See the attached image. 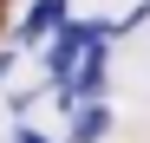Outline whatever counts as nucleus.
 <instances>
[{
	"label": "nucleus",
	"instance_id": "nucleus-2",
	"mask_svg": "<svg viewBox=\"0 0 150 143\" xmlns=\"http://www.w3.org/2000/svg\"><path fill=\"white\" fill-rule=\"evenodd\" d=\"M111 130V111H105V98L98 104H72V143H98Z\"/></svg>",
	"mask_w": 150,
	"mask_h": 143
},
{
	"label": "nucleus",
	"instance_id": "nucleus-1",
	"mask_svg": "<svg viewBox=\"0 0 150 143\" xmlns=\"http://www.w3.org/2000/svg\"><path fill=\"white\" fill-rule=\"evenodd\" d=\"M59 26H65V0H33V13L20 20V39H26V46L33 39H52Z\"/></svg>",
	"mask_w": 150,
	"mask_h": 143
},
{
	"label": "nucleus",
	"instance_id": "nucleus-3",
	"mask_svg": "<svg viewBox=\"0 0 150 143\" xmlns=\"http://www.w3.org/2000/svg\"><path fill=\"white\" fill-rule=\"evenodd\" d=\"M20 143H46V137H39V130H20Z\"/></svg>",
	"mask_w": 150,
	"mask_h": 143
}]
</instances>
